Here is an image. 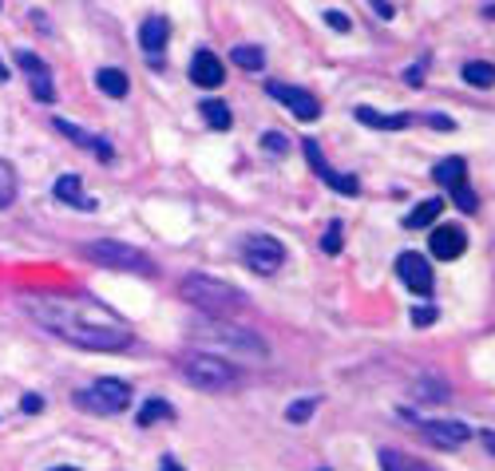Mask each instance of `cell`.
Masks as SVG:
<instances>
[{
	"mask_svg": "<svg viewBox=\"0 0 495 471\" xmlns=\"http://www.w3.org/2000/svg\"><path fill=\"white\" fill-rule=\"evenodd\" d=\"M28 313L52 337L72 340L79 349H95V353H123L135 340L131 325L95 297H36L28 302Z\"/></svg>",
	"mask_w": 495,
	"mask_h": 471,
	"instance_id": "1",
	"label": "cell"
},
{
	"mask_svg": "<svg viewBox=\"0 0 495 471\" xmlns=\"http://www.w3.org/2000/svg\"><path fill=\"white\" fill-rule=\"evenodd\" d=\"M178 294H183L186 302H191V305L198 309V313L218 317V321L234 317L238 309L246 305L242 289H234L230 282H218V277H206V274H191V277H183Z\"/></svg>",
	"mask_w": 495,
	"mask_h": 471,
	"instance_id": "2",
	"label": "cell"
},
{
	"mask_svg": "<svg viewBox=\"0 0 495 471\" xmlns=\"http://www.w3.org/2000/svg\"><path fill=\"white\" fill-rule=\"evenodd\" d=\"M198 349L222 360H266L270 349L262 345V337L250 329H234V325H218V329H202L198 333Z\"/></svg>",
	"mask_w": 495,
	"mask_h": 471,
	"instance_id": "3",
	"label": "cell"
},
{
	"mask_svg": "<svg viewBox=\"0 0 495 471\" xmlns=\"http://www.w3.org/2000/svg\"><path fill=\"white\" fill-rule=\"evenodd\" d=\"M183 376L191 380L194 388H202V393H226V388H234L238 380H242L230 360L211 357V353H191V357H183Z\"/></svg>",
	"mask_w": 495,
	"mask_h": 471,
	"instance_id": "4",
	"label": "cell"
},
{
	"mask_svg": "<svg viewBox=\"0 0 495 471\" xmlns=\"http://www.w3.org/2000/svg\"><path fill=\"white\" fill-rule=\"evenodd\" d=\"M76 404L87 408V412H95V416H119L127 404H131V385H127V380H115V376H104V380H95L92 388L76 393Z\"/></svg>",
	"mask_w": 495,
	"mask_h": 471,
	"instance_id": "5",
	"label": "cell"
},
{
	"mask_svg": "<svg viewBox=\"0 0 495 471\" xmlns=\"http://www.w3.org/2000/svg\"><path fill=\"white\" fill-rule=\"evenodd\" d=\"M79 254L92 258V262L107 266V269H131V274H151V258L143 249L127 246V242H115V238H104V242H92V246H79Z\"/></svg>",
	"mask_w": 495,
	"mask_h": 471,
	"instance_id": "6",
	"label": "cell"
},
{
	"mask_svg": "<svg viewBox=\"0 0 495 471\" xmlns=\"http://www.w3.org/2000/svg\"><path fill=\"white\" fill-rule=\"evenodd\" d=\"M242 258H246V266H250L254 274L270 277L285 262V246L277 242V238H270V234H250V238H246V246H242Z\"/></svg>",
	"mask_w": 495,
	"mask_h": 471,
	"instance_id": "7",
	"label": "cell"
},
{
	"mask_svg": "<svg viewBox=\"0 0 495 471\" xmlns=\"http://www.w3.org/2000/svg\"><path fill=\"white\" fill-rule=\"evenodd\" d=\"M266 92H270V99H277V104H285L290 112L302 119V123H313L317 115H321V104H317L313 92H305V87H293V84H277V79H270L266 84Z\"/></svg>",
	"mask_w": 495,
	"mask_h": 471,
	"instance_id": "8",
	"label": "cell"
},
{
	"mask_svg": "<svg viewBox=\"0 0 495 471\" xmlns=\"http://www.w3.org/2000/svg\"><path fill=\"white\" fill-rule=\"evenodd\" d=\"M16 64H20V72L28 76V87H32V95L40 99V104H52V99H56L52 68H48L36 52H28V48H16Z\"/></svg>",
	"mask_w": 495,
	"mask_h": 471,
	"instance_id": "9",
	"label": "cell"
},
{
	"mask_svg": "<svg viewBox=\"0 0 495 471\" xmlns=\"http://www.w3.org/2000/svg\"><path fill=\"white\" fill-rule=\"evenodd\" d=\"M302 151H305V159H310V167L317 170V178H321L329 190H337V195H356V190H361V183H356L353 175H341V170H333L329 163H325L317 139H302Z\"/></svg>",
	"mask_w": 495,
	"mask_h": 471,
	"instance_id": "10",
	"label": "cell"
},
{
	"mask_svg": "<svg viewBox=\"0 0 495 471\" xmlns=\"http://www.w3.org/2000/svg\"><path fill=\"white\" fill-rule=\"evenodd\" d=\"M420 432H424V439H428V444L444 448V452H452V448H464V444L472 439V428L460 424V420H424Z\"/></svg>",
	"mask_w": 495,
	"mask_h": 471,
	"instance_id": "11",
	"label": "cell"
},
{
	"mask_svg": "<svg viewBox=\"0 0 495 471\" xmlns=\"http://www.w3.org/2000/svg\"><path fill=\"white\" fill-rule=\"evenodd\" d=\"M396 274H400V282L412 289V294H420V297H432V285H436V277H432V266L424 262L420 254H400L396 258Z\"/></svg>",
	"mask_w": 495,
	"mask_h": 471,
	"instance_id": "12",
	"label": "cell"
},
{
	"mask_svg": "<svg viewBox=\"0 0 495 471\" xmlns=\"http://www.w3.org/2000/svg\"><path fill=\"white\" fill-rule=\"evenodd\" d=\"M428 246H432V254L440 258V262H452V258H460L464 249H468V234H464L460 226H436Z\"/></svg>",
	"mask_w": 495,
	"mask_h": 471,
	"instance_id": "13",
	"label": "cell"
},
{
	"mask_svg": "<svg viewBox=\"0 0 495 471\" xmlns=\"http://www.w3.org/2000/svg\"><path fill=\"white\" fill-rule=\"evenodd\" d=\"M222 79H226L222 59H218L211 48H198L194 59H191V84H198V87H222Z\"/></svg>",
	"mask_w": 495,
	"mask_h": 471,
	"instance_id": "14",
	"label": "cell"
},
{
	"mask_svg": "<svg viewBox=\"0 0 495 471\" xmlns=\"http://www.w3.org/2000/svg\"><path fill=\"white\" fill-rule=\"evenodd\" d=\"M52 127H56L59 135H68V139H72L76 147H84V151H92V155H99V159H112V155H115V151H112V143H107L104 135H92V131H84V127L68 123V119H59V115L52 119Z\"/></svg>",
	"mask_w": 495,
	"mask_h": 471,
	"instance_id": "15",
	"label": "cell"
},
{
	"mask_svg": "<svg viewBox=\"0 0 495 471\" xmlns=\"http://www.w3.org/2000/svg\"><path fill=\"white\" fill-rule=\"evenodd\" d=\"M52 195H56L64 206L87 210V214H92V210H99L95 198H87V195H84V186H79V175H59V178H56V186H52Z\"/></svg>",
	"mask_w": 495,
	"mask_h": 471,
	"instance_id": "16",
	"label": "cell"
},
{
	"mask_svg": "<svg viewBox=\"0 0 495 471\" xmlns=\"http://www.w3.org/2000/svg\"><path fill=\"white\" fill-rule=\"evenodd\" d=\"M166 36H171V20L166 16H147L143 28H139V44H143V52L151 59L166 48Z\"/></svg>",
	"mask_w": 495,
	"mask_h": 471,
	"instance_id": "17",
	"label": "cell"
},
{
	"mask_svg": "<svg viewBox=\"0 0 495 471\" xmlns=\"http://www.w3.org/2000/svg\"><path fill=\"white\" fill-rule=\"evenodd\" d=\"M353 115H356V123H364V127H376V131H404V127H412L420 115H412V112H404V115H381V112H373V107H353Z\"/></svg>",
	"mask_w": 495,
	"mask_h": 471,
	"instance_id": "18",
	"label": "cell"
},
{
	"mask_svg": "<svg viewBox=\"0 0 495 471\" xmlns=\"http://www.w3.org/2000/svg\"><path fill=\"white\" fill-rule=\"evenodd\" d=\"M464 175H468V163H464L460 155H455V159H444V163H436V170H432V178H436V183H440L444 190L464 186V183H468Z\"/></svg>",
	"mask_w": 495,
	"mask_h": 471,
	"instance_id": "19",
	"label": "cell"
},
{
	"mask_svg": "<svg viewBox=\"0 0 495 471\" xmlns=\"http://www.w3.org/2000/svg\"><path fill=\"white\" fill-rule=\"evenodd\" d=\"M95 87L104 95H112V99H123L127 87H131V79L119 72V68H99V72H95Z\"/></svg>",
	"mask_w": 495,
	"mask_h": 471,
	"instance_id": "20",
	"label": "cell"
},
{
	"mask_svg": "<svg viewBox=\"0 0 495 471\" xmlns=\"http://www.w3.org/2000/svg\"><path fill=\"white\" fill-rule=\"evenodd\" d=\"M440 210H444V198H424L420 206L412 210L409 218H404V226L409 230H420V226H432L436 218H440Z\"/></svg>",
	"mask_w": 495,
	"mask_h": 471,
	"instance_id": "21",
	"label": "cell"
},
{
	"mask_svg": "<svg viewBox=\"0 0 495 471\" xmlns=\"http://www.w3.org/2000/svg\"><path fill=\"white\" fill-rule=\"evenodd\" d=\"M198 112H202V119H206V127H214V131H226V127L234 123V115H230V107L222 104V99H206L202 107H198Z\"/></svg>",
	"mask_w": 495,
	"mask_h": 471,
	"instance_id": "22",
	"label": "cell"
},
{
	"mask_svg": "<svg viewBox=\"0 0 495 471\" xmlns=\"http://www.w3.org/2000/svg\"><path fill=\"white\" fill-rule=\"evenodd\" d=\"M381 467H384V471H432L428 464H420V459H409L404 452H396V448H381Z\"/></svg>",
	"mask_w": 495,
	"mask_h": 471,
	"instance_id": "23",
	"label": "cell"
},
{
	"mask_svg": "<svg viewBox=\"0 0 495 471\" xmlns=\"http://www.w3.org/2000/svg\"><path fill=\"white\" fill-rule=\"evenodd\" d=\"M464 79H468L472 87H495V64L472 59V64H464Z\"/></svg>",
	"mask_w": 495,
	"mask_h": 471,
	"instance_id": "24",
	"label": "cell"
},
{
	"mask_svg": "<svg viewBox=\"0 0 495 471\" xmlns=\"http://www.w3.org/2000/svg\"><path fill=\"white\" fill-rule=\"evenodd\" d=\"M230 59L238 68H246V72H257V68L266 64V52H262V48H254V44H238L230 52Z\"/></svg>",
	"mask_w": 495,
	"mask_h": 471,
	"instance_id": "25",
	"label": "cell"
},
{
	"mask_svg": "<svg viewBox=\"0 0 495 471\" xmlns=\"http://www.w3.org/2000/svg\"><path fill=\"white\" fill-rule=\"evenodd\" d=\"M171 416H175V408L166 400H147L143 412H139V428H151L155 420H171Z\"/></svg>",
	"mask_w": 495,
	"mask_h": 471,
	"instance_id": "26",
	"label": "cell"
},
{
	"mask_svg": "<svg viewBox=\"0 0 495 471\" xmlns=\"http://www.w3.org/2000/svg\"><path fill=\"white\" fill-rule=\"evenodd\" d=\"M13 198H16V170H13V163L0 159V210L13 206Z\"/></svg>",
	"mask_w": 495,
	"mask_h": 471,
	"instance_id": "27",
	"label": "cell"
},
{
	"mask_svg": "<svg viewBox=\"0 0 495 471\" xmlns=\"http://www.w3.org/2000/svg\"><path fill=\"white\" fill-rule=\"evenodd\" d=\"M412 396L436 404V400H448V385H444V380H420V385L412 388Z\"/></svg>",
	"mask_w": 495,
	"mask_h": 471,
	"instance_id": "28",
	"label": "cell"
},
{
	"mask_svg": "<svg viewBox=\"0 0 495 471\" xmlns=\"http://www.w3.org/2000/svg\"><path fill=\"white\" fill-rule=\"evenodd\" d=\"M313 412H317V396H305V400H297V404L285 408V420H290V424H305Z\"/></svg>",
	"mask_w": 495,
	"mask_h": 471,
	"instance_id": "29",
	"label": "cell"
},
{
	"mask_svg": "<svg viewBox=\"0 0 495 471\" xmlns=\"http://www.w3.org/2000/svg\"><path fill=\"white\" fill-rule=\"evenodd\" d=\"M452 203H455V206H460V210H464V214H475V210H480V198H475V190H472L468 183H464V186H455V190H452Z\"/></svg>",
	"mask_w": 495,
	"mask_h": 471,
	"instance_id": "30",
	"label": "cell"
},
{
	"mask_svg": "<svg viewBox=\"0 0 495 471\" xmlns=\"http://www.w3.org/2000/svg\"><path fill=\"white\" fill-rule=\"evenodd\" d=\"M321 246H325V254H341V222H329V226H325Z\"/></svg>",
	"mask_w": 495,
	"mask_h": 471,
	"instance_id": "31",
	"label": "cell"
},
{
	"mask_svg": "<svg viewBox=\"0 0 495 471\" xmlns=\"http://www.w3.org/2000/svg\"><path fill=\"white\" fill-rule=\"evenodd\" d=\"M262 143H266V151H270V155H282L285 147H290V139H285V135H277V131H266Z\"/></svg>",
	"mask_w": 495,
	"mask_h": 471,
	"instance_id": "32",
	"label": "cell"
},
{
	"mask_svg": "<svg viewBox=\"0 0 495 471\" xmlns=\"http://www.w3.org/2000/svg\"><path fill=\"white\" fill-rule=\"evenodd\" d=\"M432 321H436V305H416L412 309V325H432Z\"/></svg>",
	"mask_w": 495,
	"mask_h": 471,
	"instance_id": "33",
	"label": "cell"
},
{
	"mask_svg": "<svg viewBox=\"0 0 495 471\" xmlns=\"http://www.w3.org/2000/svg\"><path fill=\"white\" fill-rule=\"evenodd\" d=\"M325 24H329L333 32H349V16L337 13V8H329V13H325Z\"/></svg>",
	"mask_w": 495,
	"mask_h": 471,
	"instance_id": "34",
	"label": "cell"
},
{
	"mask_svg": "<svg viewBox=\"0 0 495 471\" xmlns=\"http://www.w3.org/2000/svg\"><path fill=\"white\" fill-rule=\"evenodd\" d=\"M20 412H28V416H36V412H44V400H40L36 393H28L24 400H20Z\"/></svg>",
	"mask_w": 495,
	"mask_h": 471,
	"instance_id": "35",
	"label": "cell"
},
{
	"mask_svg": "<svg viewBox=\"0 0 495 471\" xmlns=\"http://www.w3.org/2000/svg\"><path fill=\"white\" fill-rule=\"evenodd\" d=\"M404 84H409V87H420V84H424V59H420L416 68H409V72H404Z\"/></svg>",
	"mask_w": 495,
	"mask_h": 471,
	"instance_id": "36",
	"label": "cell"
},
{
	"mask_svg": "<svg viewBox=\"0 0 495 471\" xmlns=\"http://www.w3.org/2000/svg\"><path fill=\"white\" fill-rule=\"evenodd\" d=\"M369 5H373V13L381 16V20H392V5H389V0H369Z\"/></svg>",
	"mask_w": 495,
	"mask_h": 471,
	"instance_id": "37",
	"label": "cell"
},
{
	"mask_svg": "<svg viewBox=\"0 0 495 471\" xmlns=\"http://www.w3.org/2000/svg\"><path fill=\"white\" fill-rule=\"evenodd\" d=\"M158 471H183V467H178L175 456H163V459H158Z\"/></svg>",
	"mask_w": 495,
	"mask_h": 471,
	"instance_id": "38",
	"label": "cell"
},
{
	"mask_svg": "<svg viewBox=\"0 0 495 471\" xmlns=\"http://www.w3.org/2000/svg\"><path fill=\"white\" fill-rule=\"evenodd\" d=\"M480 439H483V444H488L491 452H495V432H480Z\"/></svg>",
	"mask_w": 495,
	"mask_h": 471,
	"instance_id": "39",
	"label": "cell"
},
{
	"mask_svg": "<svg viewBox=\"0 0 495 471\" xmlns=\"http://www.w3.org/2000/svg\"><path fill=\"white\" fill-rule=\"evenodd\" d=\"M4 79H8V64H4V59H0V84H4Z\"/></svg>",
	"mask_w": 495,
	"mask_h": 471,
	"instance_id": "40",
	"label": "cell"
},
{
	"mask_svg": "<svg viewBox=\"0 0 495 471\" xmlns=\"http://www.w3.org/2000/svg\"><path fill=\"white\" fill-rule=\"evenodd\" d=\"M52 471H79V467H52Z\"/></svg>",
	"mask_w": 495,
	"mask_h": 471,
	"instance_id": "41",
	"label": "cell"
},
{
	"mask_svg": "<svg viewBox=\"0 0 495 471\" xmlns=\"http://www.w3.org/2000/svg\"><path fill=\"white\" fill-rule=\"evenodd\" d=\"M321 471H329V467H321Z\"/></svg>",
	"mask_w": 495,
	"mask_h": 471,
	"instance_id": "42",
	"label": "cell"
}]
</instances>
